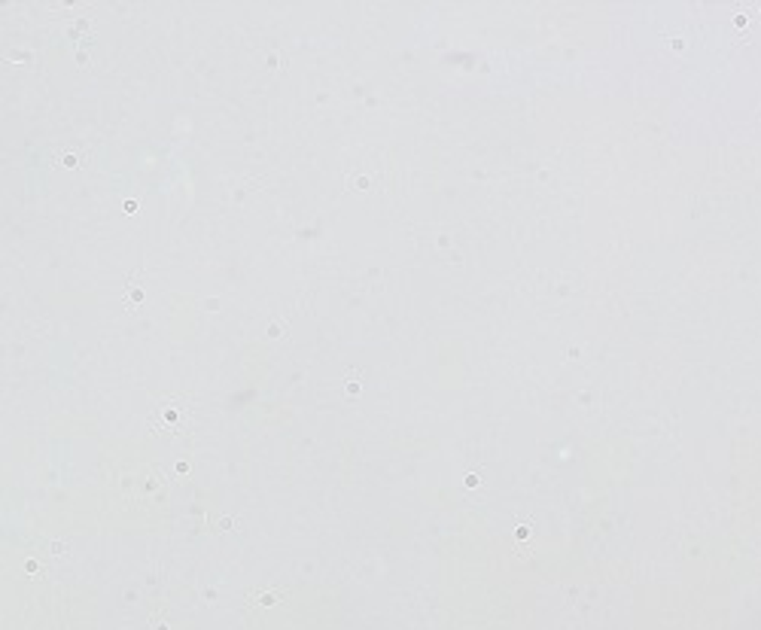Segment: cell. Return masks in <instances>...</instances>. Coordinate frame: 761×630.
I'll return each mask as SVG.
<instances>
[{
  "instance_id": "1",
  "label": "cell",
  "mask_w": 761,
  "mask_h": 630,
  "mask_svg": "<svg viewBox=\"0 0 761 630\" xmlns=\"http://www.w3.org/2000/svg\"><path fill=\"white\" fill-rule=\"evenodd\" d=\"M183 420H186V411H177V408H162L155 415V427L158 432H168V435H177L180 427H183Z\"/></svg>"
}]
</instances>
